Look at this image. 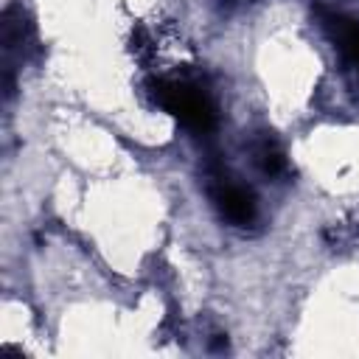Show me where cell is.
I'll list each match as a JSON object with an SVG mask.
<instances>
[{
    "label": "cell",
    "instance_id": "cell-2",
    "mask_svg": "<svg viewBox=\"0 0 359 359\" xmlns=\"http://www.w3.org/2000/svg\"><path fill=\"white\" fill-rule=\"evenodd\" d=\"M210 196L222 213V219H227L233 227H250L258 216V205L255 196L244 188L230 182L224 174H213L210 177Z\"/></svg>",
    "mask_w": 359,
    "mask_h": 359
},
{
    "label": "cell",
    "instance_id": "cell-1",
    "mask_svg": "<svg viewBox=\"0 0 359 359\" xmlns=\"http://www.w3.org/2000/svg\"><path fill=\"white\" fill-rule=\"evenodd\" d=\"M151 90V98L168 109L182 126H188L191 132L196 135H208L213 126H216V109L210 104V98L194 87V84H185V81H165V79H157L149 84Z\"/></svg>",
    "mask_w": 359,
    "mask_h": 359
},
{
    "label": "cell",
    "instance_id": "cell-4",
    "mask_svg": "<svg viewBox=\"0 0 359 359\" xmlns=\"http://www.w3.org/2000/svg\"><path fill=\"white\" fill-rule=\"evenodd\" d=\"M252 154H255L258 168H261L266 177H278V174L286 171V157H283L280 146H278L272 137H261V140L252 146Z\"/></svg>",
    "mask_w": 359,
    "mask_h": 359
},
{
    "label": "cell",
    "instance_id": "cell-3",
    "mask_svg": "<svg viewBox=\"0 0 359 359\" xmlns=\"http://www.w3.org/2000/svg\"><path fill=\"white\" fill-rule=\"evenodd\" d=\"M317 17H320V25L328 31V36L337 42V48L342 50V56L359 70V20L328 11L323 6H317Z\"/></svg>",
    "mask_w": 359,
    "mask_h": 359
}]
</instances>
